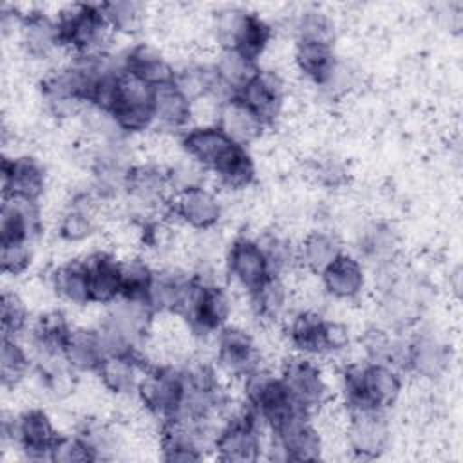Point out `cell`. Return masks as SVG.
Returning <instances> with one entry per match:
<instances>
[{"label": "cell", "instance_id": "d6a6232c", "mask_svg": "<svg viewBox=\"0 0 463 463\" xmlns=\"http://www.w3.org/2000/svg\"><path fill=\"white\" fill-rule=\"evenodd\" d=\"M192 116V101L184 98L174 85L156 89L154 121L165 128H183Z\"/></svg>", "mask_w": 463, "mask_h": 463}, {"label": "cell", "instance_id": "816d5d0a", "mask_svg": "<svg viewBox=\"0 0 463 463\" xmlns=\"http://www.w3.org/2000/svg\"><path fill=\"white\" fill-rule=\"evenodd\" d=\"M49 461L54 463H89L96 461L90 449L76 436H58L49 452Z\"/></svg>", "mask_w": 463, "mask_h": 463}, {"label": "cell", "instance_id": "8992f818", "mask_svg": "<svg viewBox=\"0 0 463 463\" xmlns=\"http://www.w3.org/2000/svg\"><path fill=\"white\" fill-rule=\"evenodd\" d=\"M260 420L246 407L232 416L213 439L219 459L228 463H251L260 456Z\"/></svg>", "mask_w": 463, "mask_h": 463}, {"label": "cell", "instance_id": "f35d334b", "mask_svg": "<svg viewBox=\"0 0 463 463\" xmlns=\"http://www.w3.org/2000/svg\"><path fill=\"white\" fill-rule=\"evenodd\" d=\"M362 349L367 356V362H378V364H389V365H402L405 362V347L407 342H400L392 338L385 329L380 327H369L362 338Z\"/></svg>", "mask_w": 463, "mask_h": 463}, {"label": "cell", "instance_id": "7a4b0ae2", "mask_svg": "<svg viewBox=\"0 0 463 463\" xmlns=\"http://www.w3.org/2000/svg\"><path fill=\"white\" fill-rule=\"evenodd\" d=\"M56 25L60 45L71 47L76 54L103 52L101 45L110 29L99 4L69 5L58 14Z\"/></svg>", "mask_w": 463, "mask_h": 463}, {"label": "cell", "instance_id": "e575fe53", "mask_svg": "<svg viewBox=\"0 0 463 463\" xmlns=\"http://www.w3.org/2000/svg\"><path fill=\"white\" fill-rule=\"evenodd\" d=\"M51 282L56 295L61 297L63 300L78 306L90 302L87 269L83 260H71L58 266L52 271Z\"/></svg>", "mask_w": 463, "mask_h": 463}, {"label": "cell", "instance_id": "8d00e7d4", "mask_svg": "<svg viewBox=\"0 0 463 463\" xmlns=\"http://www.w3.org/2000/svg\"><path fill=\"white\" fill-rule=\"evenodd\" d=\"M336 60L338 58L333 52V45L297 42V51H295L297 67L317 87L327 78V74L335 67Z\"/></svg>", "mask_w": 463, "mask_h": 463}, {"label": "cell", "instance_id": "4fadbf2b", "mask_svg": "<svg viewBox=\"0 0 463 463\" xmlns=\"http://www.w3.org/2000/svg\"><path fill=\"white\" fill-rule=\"evenodd\" d=\"M217 364L233 376H248L260 367L253 338L239 327H222L217 336Z\"/></svg>", "mask_w": 463, "mask_h": 463}, {"label": "cell", "instance_id": "d4e9b609", "mask_svg": "<svg viewBox=\"0 0 463 463\" xmlns=\"http://www.w3.org/2000/svg\"><path fill=\"white\" fill-rule=\"evenodd\" d=\"M40 92L47 110L54 118H69L85 103L67 67L49 72L40 83Z\"/></svg>", "mask_w": 463, "mask_h": 463}, {"label": "cell", "instance_id": "681fc988", "mask_svg": "<svg viewBox=\"0 0 463 463\" xmlns=\"http://www.w3.org/2000/svg\"><path fill=\"white\" fill-rule=\"evenodd\" d=\"M266 260L269 266L271 275H279L286 269H289V266L295 262L297 259V251L293 250L291 241H288L286 237L280 235H264L262 239L257 241Z\"/></svg>", "mask_w": 463, "mask_h": 463}, {"label": "cell", "instance_id": "91938a15", "mask_svg": "<svg viewBox=\"0 0 463 463\" xmlns=\"http://www.w3.org/2000/svg\"><path fill=\"white\" fill-rule=\"evenodd\" d=\"M315 174L317 179L326 184V186H338L344 183L345 179V170L338 161L333 159H326L315 165Z\"/></svg>", "mask_w": 463, "mask_h": 463}, {"label": "cell", "instance_id": "c3c4849f", "mask_svg": "<svg viewBox=\"0 0 463 463\" xmlns=\"http://www.w3.org/2000/svg\"><path fill=\"white\" fill-rule=\"evenodd\" d=\"M154 269L141 259L121 262V295L128 298L146 300V291L152 282Z\"/></svg>", "mask_w": 463, "mask_h": 463}, {"label": "cell", "instance_id": "f907efd6", "mask_svg": "<svg viewBox=\"0 0 463 463\" xmlns=\"http://www.w3.org/2000/svg\"><path fill=\"white\" fill-rule=\"evenodd\" d=\"M29 313L25 302L13 291H4L0 297V322L2 336H14L27 326Z\"/></svg>", "mask_w": 463, "mask_h": 463}, {"label": "cell", "instance_id": "4dcf8cb0", "mask_svg": "<svg viewBox=\"0 0 463 463\" xmlns=\"http://www.w3.org/2000/svg\"><path fill=\"white\" fill-rule=\"evenodd\" d=\"M71 331L72 327L61 311L43 313L33 327V344L38 351V356H63V347Z\"/></svg>", "mask_w": 463, "mask_h": 463}, {"label": "cell", "instance_id": "83f0119b", "mask_svg": "<svg viewBox=\"0 0 463 463\" xmlns=\"http://www.w3.org/2000/svg\"><path fill=\"white\" fill-rule=\"evenodd\" d=\"M156 313L143 298H128V297H118L109 304V311L105 318H109L112 324H116L121 331H125L134 342L141 345L145 340V335L152 324V317Z\"/></svg>", "mask_w": 463, "mask_h": 463}, {"label": "cell", "instance_id": "f5cc1de1", "mask_svg": "<svg viewBox=\"0 0 463 463\" xmlns=\"http://www.w3.org/2000/svg\"><path fill=\"white\" fill-rule=\"evenodd\" d=\"M244 9L241 7H226L215 13L213 18V33L217 42L221 43L222 49H232L235 43V38L242 27V22L246 18Z\"/></svg>", "mask_w": 463, "mask_h": 463}, {"label": "cell", "instance_id": "d590c367", "mask_svg": "<svg viewBox=\"0 0 463 463\" xmlns=\"http://www.w3.org/2000/svg\"><path fill=\"white\" fill-rule=\"evenodd\" d=\"M250 300L251 309L259 318L275 322L288 307V289L279 275H269L260 286L250 291Z\"/></svg>", "mask_w": 463, "mask_h": 463}, {"label": "cell", "instance_id": "b9f144b4", "mask_svg": "<svg viewBox=\"0 0 463 463\" xmlns=\"http://www.w3.org/2000/svg\"><path fill=\"white\" fill-rule=\"evenodd\" d=\"M271 34H273L271 25L259 14L248 11L232 49L257 63L260 54L266 51L271 40Z\"/></svg>", "mask_w": 463, "mask_h": 463}, {"label": "cell", "instance_id": "6da1fadb", "mask_svg": "<svg viewBox=\"0 0 463 463\" xmlns=\"http://www.w3.org/2000/svg\"><path fill=\"white\" fill-rule=\"evenodd\" d=\"M342 385L345 405L351 412L385 411L398 400L402 391L396 369L378 362L347 365L342 374Z\"/></svg>", "mask_w": 463, "mask_h": 463}, {"label": "cell", "instance_id": "e0dca14e", "mask_svg": "<svg viewBox=\"0 0 463 463\" xmlns=\"http://www.w3.org/2000/svg\"><path fill=\"white\" fill-rule=\"evenodd\" d=\"M450 365V349L434 333H418L405 347L403 367L427 380L445 374Z\"/></svg>", "mask_w": 463, "mask_h": 463}, {"label": "cell", "instance_id": "484cf974", "mask_svg": "<svg viewBox=\"0 0 463 463\" xmlns=\"http://www.w3.org/2000/svg\"><path fill=\"white\" fill-rule=\"evenodd\" d=\"M148 365L143 356L136 354H109L96 369L101 383L114 394H130L137 391L139 376Z\"/></svg>", "mask_w": 463, "mask_h": 463}, {"label": "cell", "instance_id": "f6af8a7d", "mask_svg": "<svg viewBox=\"0 0 463 463\" xmlns=\"http://www.w3.org/2000/svg\"><path fill=\"white\" fill-rule=\"evenodd\" d=\"M31 360L14 336H2L0 347V380L4 387L18 385L27 374Z\"/></svg>", "mask_w": 463, "mask_h": 463}, {"label": "cell", "instance_id": "52a82bcc", "mask_svg": "<svg viewBox=\"0 0 463 463\" xmlns=\"http://www.w3.org/2000/svg\"><path fill=\"white\" fill-rule=\"evenodd\" d=\"M4 438L20 447L29 459H49L51 447L58 439V432L43 409H29L2 425Z\"/></svg>", "mask_w": 463, "mask_h": 463}, {"label": "cell", "instance_id": "8fae6325", "mask_svg": "<svg viewBox=\"0 0 463 463\" xmlns=\"http://www.w3.org/2000/svg\"><path fill=\"white\" fill-rule=\"evenodd\" d=\"M280 380L293 403L309 414L327 400V385L324 376L311 360H289L280 373Z\"/></svg>", "mask_w": 463, "mask_h": 463}, {"label": "cell", "instance_id": "5b68a950", "mask_svg": "<svg viewBox=\"0 0 463 463\" xmlns=\"http://www.w3.org/2000/svg\"><path fill=\"white\" fill-rule=\"evenodd\" d=\"M141 403L159 420L174 418L183 402V371L172 365H148L139 378L137 391Z\"/></svg>", "mask_w": 463, "mask_h": 463}, {"label": "cell", "instance_id": "ab89813d", "mask_svg": "<svg viewBox=\"0 0 463 463\" xmlns=\"http://www.w3.org/2000/svg\"><path fill=\"white\" fill-rule=\"evenodd\" d=\"M358 244L360 253L365 259L382 266L394 259V253L398 250V237L389 224L373 222L362 232Z\"/></svg>", "mask_w": 463, "mask_h": 463}, {"label": "cell", "instance_id": "2e32d148", "mask_svg": "<svg viewBox=\"0 0 463 463\" xmlns=\"http://www.w3.org/2000/svg\"><path fill=\"white\" fill-rule=\"evenodd\" d=\"M349 447L360 459L378 458L389 445V427L383 411L351 412Z\"/></svg>", "mask_w": 463, "mask_h": 463}, {"label": "cell", "instance_id": "4316f807", "mask_svg": "<svg viewBox=\"0 0 463 463\" xmlns=\"http://www.w3.org/2000/svg\"><path fill=\"white\" fill-rule=\"evenodd\" d=\"M322 282L327 293L335 298L351 300L362 293L365 275L362 264L354 257L342 253L333 264H329L322 271Z\"/></svg>", "mask_w": 463, "mask_h": 463}, {"label": "cell", "instance_id": "11a10c76", "mask_svg": "<svg viewBox=\"0 0 463 463\" xmlns=\"http://www.w3.org/2000/svg\"><path fill=\"white\" fill-rule=\"evenodd\" d=\"M168 172V183L170 188L179 194L190 188H197L203 186V166L199 163H195L194 159L188 157V161L177 163L175 166H172Z\"/></svg>", "mask_w": 463, "mask_h": 463}, {"label": "cell", "instance_id": "1f68e13d", "mask_svg": "<svg viewBox=\"0 0 463 463\" xmlns=\"http://www.w3.org/2000/svg\"><path fill=\"white\" fill-rule=\"evenodd\" d=\"M324 324L326 318H322L315 311L297 313L288 326L289 342L293 344V347L306 354L327 353L324 340Z\"/></svg>", "mask_w": 463, "mask_h": 463}, {"label": "cell", "instance_id": "603a6c76", "mask_svg": "<svg viewBox=\"0 0 463 463\" xmlns=\"http://www.w3.org/2000/svg\"><path fill=\"white\" fill-rule=\"evenodd\" d=\"M217 127L241 146L253 143L266 128L257 114L237 96H232L226 101L219 103Z\"/></svg>", "mask_w": 463, "mask_h": 463}, {"label": "cell", "instance_id": "bcb514c9", "mask_svg": "<svg viewBox=\"0 0 463 463\" xmlns=\"http://www.w3.org/2000/svg\"><path fill=\"white\" fill-rule=\"evenodd\" d=\"M101 13L110 29L119 33H136L141 25L143 5L139 2L119 0V2H105L99 4Z\"/></svg>", "mask_w": 463, "mask_h": 463}, {"label": "cell", "instance_id": "7402d4cb", "mask_svg": "<svg viewBox=\"0 0 463 463\" xmlns=\"http://www.w3.org/2000/svg\"><path fill=\"white\" fill-rule=\"evenodd\" d=\"M123 69L154 89H161L174 83L175 69L148 43L132 45L123 56Z\"/></svg>", "mask_w": 463, "mask_h": 463}, {"label": "cell", "instance_id": "9f6ffc18", "mask_svg": "<svg viewBox=\"0 0 463 463\" xmlns=\"http://www.w3.org/2000/svg\"><path fill=\"white\" fill-rule=\"evenodd\" d=\"M354 83V72L342 63L340 60H336L335 67L331 69V72L327 74V78L318 85L327 96H342L345 94Z\"/></svg>", "mask_w": 463, "mask_h": 463}, {"label": "cell", "instance_id": "ffe728a7", "mask_svg": "<svg viewBox=\"0 0 463 463\" xmlns=\"http://www.w3.org/2000/svg\"><path fill=\"white\" fill-rule=\"evenodd\" d=\"M170 210L179 221L195 230H210L221 219V203L204 186L179 192Z\"/></svg>", "mask_w": 463, "mask_h": 463}, {"label": "cell", "instance_id": "74e56055", "mask_svg": "<svg viewBox=\"0 0 463 463\" xmlns=\"http://www.w3.org/2000/svg\"><path fill=\"white\" fill-rule=\"evenodd\" d=\"M215 175L219 183L228 190H242L255 179V165L246 146L237 145L217 166Z\"/></svg>", "mask_w": 463, "mask_h": 463}, {"label": "cell", "instance_id": "ac0fdd59", "mask_svg": "<svg viewBox=\"0 0 463 463\" xmlns=\"http://www.w3.org/2000/svg\"><path fill=\"white\" fill-rule=\"evenodd\" d=\"M181 146L190 159L203 168L215 170V166L237 146L217 125L195 127L181 136Z\"/></svg>", "mask_w": 463, "mask_h": 463}, {"label": "cell", "instance_id": "f546056e", "mask_svg": "<svg viewBox=\"0 0 463 463\" xmlns=\"http://www.w3.org/2000/svg\"><path fill=\"white\" fill-rule=\"evenodd\" d=\"M63 356L74 371H96L105 358L99 336L96 329H72Z\"/></svg>", "mask_w": 463, "mask_h": 463}, {"label": "cell", "instance_id": "30bf717a", "mask_svg": "<svg viewBox=\"0 0 463 463\" xmlns=\"http://www.w3.org/2000/svg\"><path fill=\"white\" fill-rule=\"evenodd\" d=\"M230 311L232 302L228 293L219 284L212 280H203L199 277L197 291L184 315L190 327L199 335L219 333L224 327Z\"/></svg>", "mask_w": 463, "mask_h": 463}, {"label": "cell", "instance_id": "3957f363", "mask_svg": "<svg viewBox=\"0 0 463 463\" xmlns=\"http://www.w3.org/2000/svg\"><path fill=\"white\" fill-rule=\"evenodd\" d=\"M244 394L248 407L269 429H275L286 418L302 411L289 398L280 376L259 367L244 376Z\"/></svg>", "mask_w": 463, "mask_h": 463}, {"label": "cell", "instance_id": "7c38bea8", "mask_svg": "<svg viewBox=\"0 0 463 463\" xmlns=\"http://www.w3.org/2000/svg\"><path fill=\"white\" fill-rule=\"evenodd\" d=\"M235 96L257 114L264 127H269L282 110L284 83L277 72L259 69Z\"/></svg>", "mask_w": 463, "mask_h": 463}, {"label": "cell", "instance_id": "60d3db41", "mask_svg": "<svg viewBox=\"0 0 463 463\" xmlns=\"http://www.w3.org/2000/svg\"><path fill=\"white\" fill-rule=\"evenodd\" d=\"M222 85L235 96L259 71L257 63L233 49H222L219 60L213 63Z\"/></svg>", "mask_w": 463, "mask_h": 463}, {"label": "cell", "instance_id": "7dc6e473", "mask_svg": "<svg viewBox=\"0 0 463 463\" xmlns=\"http://www.w3.org/2000/svg\"><path fill=\"white\" fill-rule=\"evenodd\" d=\"M297 42H311V43H326L333 45L335 42V25L327 14L320 11H306L298 16L297 25Z\"/></svg>", "mask_w": 463, "mask_h": 463}, {"label": "cell", "instance_id": "db71d44e", "mask_svg": "<svg viewBox=\"0 0 463 463\" xmlns=\"http://www.w3.org/2000/svg\"><path fill=\"white\" fill-rule=\"evenodd\" d=\"M31 262L29 241H2L0 242V266L4 273L20 275Z\"/></svg>", "mask_w": 463, "mask_h": 463}, {"label": "cell", "instance_id": "6f0895ef", "mask_svg": "<svg viewBox=\"0 0 463 463\" xmlns=\"http://www.w3.org/2000/svg\"><path fill=\"white\" fill-rule=\"evenodd\" d=\"M143 241L152 250H165L172 241L170 228L161 221H148L143 226Z\"/></svg>", "mask_w": 463, "mask_h": 463}, {"label": "cell", "instance_id": "ee69618b", "mask_svg": "<svg viewBox=\"0 0 463 463\" xmlns=\"http://www.w3.org/2000/svg\"><path fill=\"white\" fill-rule=\"evenodd\" d=\"M76 436L90 449L96 461L109 459L116 452V434L98 418H83L76 427Z\"/></svg>", "mask_w": 463, "mask_h": 463}, {"label": "cell", "instance_id": "d6986e66", "mask_svg": "<svg viewBox=\"0 0 463 463\" xmlns=\"http://www.w3.org/2000/svg\"><path fill=\"white\" fill-rule=\"evenodd\" d=\"M42 230V217L36 201L4 197L0 210V242L29 241Z\"/></svg>", "mask_w": 463, "mask_h": 463}, {"label": "cell", "instance_id": "7bdbcfd3", "mask_svg": "<svg viewBox=\"0 0 463 463\" xmlns=\"http://www.w3.org/2000/svg\"><path fill=\"white\" fill-rule=\"evenodd\" d=\"M94 232V217L90 212V199L81 195L61 213L58 233L67 242H80Z\"/></svg>", "mask_w": 463, "mask_h": 463}, {"label": "cell", "instance_id": "680465c9", "mask_svg": "<svg viewBox=\"0 0 463 463\" xmlns=\"http://www.w3.org/2000/svg\"><path fill=\"white\" fill-rule=\"evenodd\" d=\"M324 340H326V351H340L347 347L349 344V327L336 320H326L324 324Z\"/></svg>", "mask_w": 463, "mask_h": 463}, {"label": "cell", "instance_id": "ba28073f", "mask_svg": "<svg viewBox=\"0 0 463 463\" xmlns=\"http://www.w3.org/2000/svg\"><path fill=\"white\" fill-rule=\"evenodd\" d=\"M199 286L197 275H186L177 269L154 271L146 291V302L154 313L186 315Z\"/></svg>", "mask_w": 463, "mask_h": 463}, {"label": "cell", "instance_id": "5bb4252c", "mask_svg": "<svg viewBox=\"0 0 463 463\" xmlns=\"http://www.w3.org/2000/svg\"><path fill=\"white\" fill-rule=\"evenodd\" d=\"M226 266L228 273L244 288L253 291L257 286H260L269 275V266L268 260L255 239H250L246 235H239L226 257Z\"/></svg>", "mask_w": 463, "mask_h": 463}, {"label": "cell", "instance_id": "9a60e30c", "mask_svg": "<svg viewBox=\"0 0 463 463\" xmlns=\"http://www.w3.org/2000/svg\"><path fill=\"white\" fill-rule=\"evenodd\" d=\"M45 190V170L31 156L2 159V192L4 197H22L38 201Z\"/></svg>", "mask_w": 463, "mask_h": 463}, {"label": "cell", "instance_id": "277c9868", "mask_svg": "<svg viewBox=\"0 0 463 463\" xmlns=\"http://www.w3.org/2000/svg\"><path fill=\"white\" fill-rule=\"evenodd\" d=\"M154 87L123 69L110 116L123 132H143L154 123Z\"/></svg>", "mask_w": 463, "mask_h": 463}, {"label": "cell", "instance_id": "9c48e42d", "mask_svg": "<svg viewBox=\"0 0 463 463\" xmlns=\"http://www.w3.org/2000/svg\"><path fill=\"white\" fill-rule=\"evenodd\" d=\"M273 430L275 449L282 459L317 461L322 456V439L309 421V412L297 411Z\"/></svg>", "mask_w": 463, "mask_h": 463}, {"label": "cell", "instance_id": "cb8c5ba5", "mask_svg": "<svg viewBox=\"0 0 463 463\" xmlns=\"http://www.w3.org/2000/svg\"><path fill=\"white\" fill-rule=\"evenodd\" d=\"M168 188V172L156 165H130L127 170L125 192L134 203L152 208L165 201Z\"/></svg>", "mask_w": 463, "mask_h": 463}, {"label": "cell", "instance_id": "836d02e7", "mask_svg": "<svg viewBox=\"0 0 463 463\" xmlns=\"http://www.w3.org/2000/svg\"><path fill=\"white\" fill-rule=\"evenodd\" d=\"M342 253V246L333 233L311 232L300 244L298 259L309 271L322 275V271L329 264H333Z\"/></svg>", "mask_w": 463, "mask_h": 463}, {"label": "cell", "instance_id": "f1b7e54d", "mask_svg": "<svg viewBox=\"0 0 463 463\" xmlns=\"http://www.w3.org/2000/svg\"><path fill=\"white\" fill-rule=\"evenodd\" d=\"M20 34L25 51L34 58H45L60 47L56 20L42 11H29L22 14Z\"/></svg>", "mask_w": 463, "mask_h": 463}, {"label": "cell", "instance_id": "44dd1931", "mask_svg": "<svg viewBox=\"0 0 463 463\" xmlns=\"http://www.w3.org/2000/svg\"><path fill=\"white\" fill-rule=\"evenodd\" d=\"M90 302L110 304L121 295V262L107 251H94L83 259Z\"/></svg>", "mask_w": 463, "mask_h": 463}]
</instances>
